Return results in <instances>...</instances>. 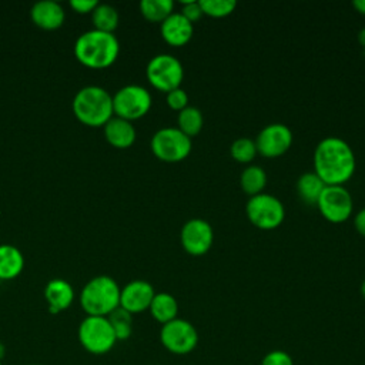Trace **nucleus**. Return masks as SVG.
I'll return each mask as SVG.
<instances>
[{"label": "nucleus", "instance_id": "nucleus-32", "mask_svg": "<svg viewBox=\"0 0 365 365\" xmlns=\"http://www.w3.org/2000/svg\"><path fill=\"white\" fill-rule=\"evenodd\" d=\"M98 4L97 0H71L70 1V7L76 11V13H81V14H86V13H90L96 9V6Z\"/></svg>", "mask_w": 365, "mask_h": 365}, {"label": "nucleus", "instance_id": "nucleus-19", "mask_svg": "<svg viewBox=\"0 0 365 365\" xmlns=\"http://www.w3.org/2000/svg\"><path fill=\"white\" fill-rule=\"evenodd\" d=\"M24 268L23 252L11 244H0V279H14Z\"/></svg>", "mask_w": 365, "mask_h": 365}, {"label": "nucleus", "instance_id": "nucleus-16", "mask_svg": "<svg viewBox=\"0 0 365 365\" xmlns=\"http://www.w3.org/2000/svg\"><path fill=\"white\" fill-rule=\"evenodd\" d=\"M31 21L43 30H56L63 26L66 11L63 6L53 0H41L30 9Z\"/></svg>", "mask_w": 365, "mask_h": 365}, {"label": "nucleus", "instance_id": "nucleus-5", "mask_svg": "<svg viewBox=\"0 0 365 365\" xmlns=\"http://www.w3.org/2000/svg\"><path fill=\"white\" fill-rule=\"evenodd\" d=\"M78 342L93 355H104L117 344L115 334L107 317L86 315L77 329Z\"/></svg>", "mask_w": 365, "mask_h": 365}, {"label": "nucleus", "instance_id": "nucleus-13", "mask_svg": "<svg viewBox=\"0 0 365 365\" xmlns=\"http://www.w3.org/2000/svg\"><path fill=\"white\" fill-rule=\"evenodd\" d=\"M182 250L192 257L205 255L214 242V231L208 221L201 218L188 220L180 232Z\"/></svg>", "mask_w": 365, "mask_h": 365}, {"label": "nucleus", "instance_id": "nucleus-14", "mask_svg": "<svg viewBox=\"0 0 365 365\" xmlns=\"http://www.w3.org/2000/svg\"><path fill=\"white\" fill-rule=\"evenodd\" d=\"M155 295L153 285L144 279H133L120 289V307L131 315L148 311Z\"/></svg>", "mask_w": 365, "mask_h": 365}, {"label": "nucleus", "instance_id": "nucleus-27", "mask_svg": "<svg viewBox=\"0 0 365 365\" xmlns=\"http://www.w3.org/2000/svg\"><path fill=\"white\" fill-rule=\"evenodd\" d=\"M231 157L241 164H250L257 157V145L252 138L240 137L230 147Z\"/></svg>", "mask_w": 365, "mask_h": 365}, {"label": "nucleus", "instance_id": "nucleus-11", "mask_svg": "<svg viewBox=\"0 0 365 365\" xmlns=\"http://www.w3.org/2000/svg\"><path fill=\"white\" fill-rule=\"evenodd\" d=\"M315 205L321 215L332 224L345 222L354 211V201L345 185H325Z\"/></svg>", "mask_w": 365, "mask_h": 365}, {"label": "nucleus", "instance_id": "nucleus-28", "mask_svg": "<svg viewBox=\"0 0 365 365\" xmlns=\"http://www.w3.org/2000/svg\"><path fill=\"white\" fill-rule=\"evenodd\" d=\"M200 7L204 16L212 19H222L234 13L237 3L232 0H200Z\"/></svg>", "mask_w": 365, "mask_h": 365}, {"label": "nucleus", "instance_id": "nucleus-18", "mask_svg": "<svg viewBox=\"0 0 365 365\" xmlns=\"http://www.w3.org/2000/svg\"><path fill=\"white\" fill-rule=\"evenodd\" d=\"M104 137L115 148H128L134 144L137 131L131 121L113 115L104 125Z\"/></svg>", "mask_w": 365, "mask_h": 365}, {"label": "nucleus", "instance_id": "nucleus-2", "mask_svg": "<svg viewBox=\"0 0 365 365\" xmlns=\"http://www.w3.org/2000/svg\"><path fill=\"white\" fill-rule=\"evenodd\" d=\"M120 53V43L114 33L96 29L81 33L74 43V57L88 68H106L111 66Z\"/></svg>", "mask_w": 365, "mask_h": 365}, {"label": "nucleus", "instance_id": "nucleus-15", "mask_svg": "<svg viewBox=\"0 0 365 365\" xmlns=\"http://www.w3.org/2000/svg\"><path fill=\"white\" fill-rule=\"evenodd\" d=\"M163 40L173 47H182L192 38L194 24L190 23L180 11H174L160 24Z\"/></svg>", "mask_w": 365, "mask_h": 365}, {"label": "nucleus", "instance_id": "nucleus-34", "mask_svg": "<svg viewBox=\"0 0 365 365\" xmlns=\"http://www.w3.org/2000/svg\"><path fill=\"white\" fill-rule=\"evenodd\" d=\"M352 6H354V9H355L359 14L365 16V0H355V1L352 3Z\"/></svg>", "mask_w": 365, "mask_h": 365}, {"label": "nucleus", "instance_id": "nucleus-37", "mask_svg": "<svg viewBox=\"0 0 365 365\" xmlns=\"http://www.w3.org/2000/svg\"><path fill=\"white\" fill-rule=\"evenodd\" d=\"M361 295H362L364 299H365V279H364L362 284H361Z\"/></svg>", "mask_w": 365, "mask_h": 365}, {"label": "nucleus", "instance_id": "nucleus-12", "mask_svg": "<svg viewBox=\"0 0 365 365\" xmlns=\"http://www.w3.org/2000/svg\"><path fill=\"white\" fill-rule=\"evenodd\" d=\"M292 131L282 123L265 125L257 135V153L265 158H277L284 155L292 145Z\"/></svg>", "mask_w": 365, "mask_h": 365}, {"label": "nucleus", "instance_id": "nucleus-7", "mask_svg": "<svg viewBox=\"0 0 365 365\" xmlns=\"http://www.w3.org/2000/svg\"><path fill=\"white\" fill-rule=\"evenodd\" d=\"M150 148L160 161L180 163L190 155L192 143L177 127H164L153 134Z\"/></svg>", "mask_w": 365, "mask_h": 365}, {"label": "nucleus", "instance_id": "nucleus-38", "mask_svg": "<svg viewBox=\"0 0 365 365\" xmlns=\"http://www.w3.org/2000/svg\"><path fill=\"white\" fill-rule=\"evenodd\" d=\"M0 365H3V364H1V362H0Z\"/></svg>", "mask_w": 365, "mask_h": 365}, {"label": "nucleus", "instance_id": "nucleus-23", "mask_svg": "<svg viewBox=\"0 0 365 365\" xmlns=\"http://www.w3.org/2000/svg\"><path fill=\"white\" fill-rule=\"evenodd\" d=\"M120 21L118 11L114 6L107 3H98L96 9L91 11V23L93 29L106 31V33H114Z\"/></svg>", "mask_w": 365, "mask_h": 365}, {"label": "nucleus", "instance_id": "nucleus-26", "mask_svg": "<svg viewBox=\"0 0 365 365\" xmlns=\"http://www.w3.org/2000/svg\"><path fill=\"white\" fill-rule=\"evenodd\" d=\"M108 321L113 327V331L115 334L117 341H125L133 334V315L118 307L114 309L108 317Z\"/></svg>", "mask_w": 365, "mask_h": 365}, {"label": "nucleus", "instance_id": "nucleus-30", "mask_svg": "<svg viewBox=\"0 0 365 365\" xmlns=\"http://www.w3.org/2000/svg\"><path fill=\"white\" fill-rule=\"evenodd\" d=\"M261 365H294V359L287 351L272 349L264 355Z\"/></svg>", "mask_w": 365, "mask_h": 365}, {"label": "nucleus", "instance_id": "nucleus-36", "mask_svg": "<svg viewBox=\"0 0 365 365\" xmlns=\"http://www.w3.org/2000/svg\"><path fill=\"white\" fill-rule=\"evenodd\" d=\"M4 356H6V346H4V344L0 341V362L3 361Z\"/></svg>", "mask_w": 365, "mask_h": 365}, {"label": "nucleus", "instance_id": "nucleus-31", "mask_svg": "<svg viewBox=\"0 0 365 365\" xmlns=\"http://www.w3.org/2000/svg\"><path fill=\"white\" fill-rule=\"evenodd\" d=\"M180 13H181L190 23H192V24H194L195 21H198V20L204 16L198 1H185V3H182Z\"/></svg>", "mask_w": 365, "mask_h": 365}, {"label": "nucleus", "instance_id": "nucleus-21", "mask_svg": "<svg viewBox=\"0 0 365 365\" xmlns=\"http://www.w3.org/2000/svg\"><path fill=\"white\" fill-rule=\"evenodd\" d=\"M325 188L324 181L314 173V171H308L304 173L302 175H299L298 181H297V194L298 197L309 205H315L322 190Z\"/></svg>", "mask_w": 365, "mask_h": 365}, {"label": "nucleus", "instance_id": "nucleus-10", "mask_svg": "<svg viewBox=\"0 0 365 365\" xmlns=\"http://www.w3.org/2000/svg\"><path fill=\"white\" fill-rule=\"evenodd\" d=\"M200 336L197 328L184 318H175L160 329L161 345L174 355H187L198 345Z\"/></svg>", "mask_w": 365, "mask_h": 365}, {"label": "nucleus", "instance_id": "nucleus-35", "mask_svg": "<svg viewBox=\"0 0 365 365\" xmlns=\"http://www.w3.org/2000/svg\"><path fill=\"white\" fill-rule=\"evenodd\" d=\"M358 41H359V44L365 48V29H361V30L358 31Z\"/></svg>", "mask_w": 365, "mask_h": 365}, {"label": "nucleus", "instance_id": "nucleus-3", "mask_svg": "<svg viewBox=\"0 0 365 365\" xmlns=\"http://www.w3.org/2000/svg\"><path fill=\"white\" fill-rule=\"evenodd\" d=\"M76 118L90 127H103L113 115V96L100 86H84L73 97Z\"/></svg>", "mask_w": 365, "mask_h": 365}, {"label": "nucleus", "instance_id": "nucleus-33", "mask_svg": "<svg viewBox=\"0 0 365 365\" xmlns=\"http://www.w3.org/2000/svg\"><path fill=\"white\" fill-rule=\"evenodd\" d=\"M354 228L358 234L365 237V208L359 210L354 217Z\"/></svg>", "mask_w": 365, "mask_h": 365}, {"label": "nucleus", "instance_id": "nucleus-17", "mask_svg": "<svg viewBox=\"0 0 365 365\" xmlns=\"http://www.w3.org/2000/svg\"><path fill=\"white\" fill-rule=\"evenodd\" d=\"M74 297L71 284L63 278H53L44 287V299L51 314L66 311L73 304Z\"/></svg>", "mask_w": 365, "mask_h": 365}, {"label": "nucleus", "instance_id": "nucleus-25", "mask_svg": "<svg viewBox=\"0 0 365 365\" xmlns=\"http://www.w3.org/2000/svg\"><path fill=\"white\" fill-rule=\"evenodd\" d=\"M140 13L151 23H163L174 13V3L171 0H143L140 3Z\"/></svg>", "mask_w": 365, "mask_h": 365}, {"label": "nucleus", "instance_id": "nucleus-24", "mask_svg": "<svg viewBox=\"0 0 365 365\" xmlns=\"http://www.w3.org/2000/svg\"><path fill=\"white\" fill-rule=\"evenodd\" d=\"M202 125H204V117L197 107L188 106L177 114V128L190 138L200 134V131L202 130Z\"/></svg>", "mask_w": 365, "mask_h": 365}, {"label": "nucleus", "instance_id": "nucleus-8", "mask_svg": "<svg viewBox=\"0 0 365 365\" xmlns=\"http://www.w3.org/2000/svg\"><path fill=\"white\" fill-rule=\"evenodd\" d=\"M148 83L158 91L168 93L181 87L184 78V68L181 61L173 54L161 53L154 56L145 67Z\"/></svg>", "mask_w": 365, "mask_h": 365}, {"label": "nucleus", "instance_id": "nucleus-20", "mask_svg": "<svg viewBox=\"0 0 365 365\" xmlns=\"http://www.w3.org/2000/svg\"><path fill=\"white\" fill-rule=\"evenodd\" d=\"M148 311L158 324L164 325L178 318V302L175 297L168 292H155Z\"/></svg>", "mask_w": 365, "mask_h": 365}, {"label": "nucleus", "instance_id": "nucleus-22", "mask_svg": "<svg viewBox=\"0 0 365 365\" xmlns=\"http://www.w3.org/2000/svg\"><path fill=\"white\" fill-rule=\"evenodd\" d=\"M267 185V173L259 165H248L240 175V187L248 195L254 197L264 192Z\"/></svg>", "mask_w": 365, "mask_h": 365}, {"label": "nucleus", "instance_id": "nucleus-29", "mask_svg": "<svg viewBox=\"0 0 365 365\" xmlns=\"http://www.w3.org/2000/svg\"><path fill=\"white\" fill-rule=\"evenodd\" d=\"M165 101H167V106L174 110V111H181L184 110L185 107H188V94L185 93L184 88L178 87V88H174L171 91H168L165 94Z\"/></svg>", "mask_w": 365, "mask_h": 365}, {"label": "nucleus", "instance_id": "nucleus-4", "mask_svg": "<svg viewBox=\"0 0 365 365\" xmlns=\"http://www.w3.org/2000/svg\"><path fill=\"white\" fill-rule=\"evenodd\" d=\"M120 287L110 275H96L80 292V305L87 315L108 317L120 307Z\"/></svg>", "mask_w": 365, "mask_h": 365}, {"label": "nucleus", "instance_id": "nucleus-1", "mask_svg": "<svg viewBox=\"0 0 365 365\" xmlns=\"http://www.w3.org/2000/svg\"><path fill=\"white\" fill-rule=\"evenodd\" d=\"M356 168L351 145L341 137H325L314 150V173L325 185H344Z\"/></svg>", "mask_w": 365, "mask_h": 365}, {"label": "nucleus", "instance_id": "nucleus-9", "mask_svg": "<svg viewBox=\"0 0 365 365\" xmlns=\"http://www.w3.org/2000/svg\"><path fill=\"white\" fill-rule=\"evenodd\" d=\"M153 104L150 91L138 84H127L113 94L114 115L134 121L144 117Z\"/></svg>", "mask_w": 365, "mask_h": 365}, {"label": "nucleus", "instance_id": "nucleus-6", "mask_svg": "<svg viewBox=\"0 0 365 365\" xmlns=\"http://www.w3.org/2000/svg\"><path fill=\"white\" fill-rule=\"evenodd\" d=\"M245 214L255 228L271 231L282 224L285 218V208L275 195L261 192L248 198L245 204Z\"/></svg>", "mask_w": 365, "mask_h": 365}]
</instances>
